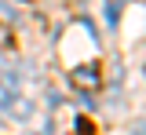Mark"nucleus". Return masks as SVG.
<instances>
[{
	"label": "nucleus",
	"mask_w": 146,
	"mask_h": 135,
	"mask_svg": "<svg viewBox=\"0 0 146 135\" xmlns=\"http://www.w3.org/2000/svg\"><path fill=\"white\" fill-rule=\"evenodd\" d=\"M70 80L84 91H95V88H102V69H99V62H84V66H73Z\"/></svg>",
	"instance_id": "nucleus-1"
},
{
	"label": "nucleus",
	"mask_w": 146,
	"mask_h": 135,
	"mask_svg": "<svg viewBox=\"0 0 146 135\" xmlns=\"http://www.w3.org/2000/svg\"><path fill=\"white\" fill-rule=\"evenodd\" d=\"M121 7H124V0H110V4H106V22H110V26H117V19H121Z\"/></svg>",
	"instance_id": "nucleus-2"
},
{
	"label": "nucleus",
	"mask_w": 146,
	"mask_h": 135,
	"mask_svg": "<svg viewBox=\"0 0 146 135\" xmlns=\"http://www.w3.org/2000/svg\"><path fill=\"white\" fill-rule=\"evenodd\" d=\"M77 135H95V128H91L88 117H80V120H77Z\"/></svg>",
	"instance_id": "nucleus-3"
}]
</instances>
